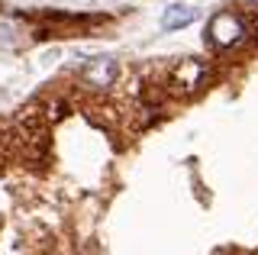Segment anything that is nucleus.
<instances>
[{
  "label": "nucleus",
  "instance_id": "obj_2",
  "mask_svg": "<svg viewBox=\"0 0 258 255\" xmlns=\"http://www.w3.org/2000/svg\"><path fill=\"white\" fill-rule=\"evenodd\" d=\"M190 23H197V10H194L190 4H171L161 13V29H165V33L184 29V26H190Z\"/></svg>",
  "mask_w": 258,
  "mask_h": 255
},
{
  "label": "nucleus",
  "instance_id": "obj_1",
  "mask_svg": "<svg viewBox=\"0 0 258 255\" xmlns=\"http://www.w3.org/2000/svg\"><path fill=\"white\" fill-rule=\"evenodd\" d=\"M242 23L239 17H232V13H216L213 20H210V39H213V45H220V49H229V45L242 42Z\"/></svg>",
  "mask_w": 258,
  "mask_h": 255
},
{
  "label": "nucleus",
  "instance_id": "obj_3",
  "mask_svg": "<svg viewBox=\"0 0 258 255\" xmlns=\"http://www.w3.org/2000/svg\"><path fill=\"white\" fill-rule=\"evenodd\" d=\"M113 78H116V61H113V58H94V61H87L84 81L91 84V87H107V84H113Z\"/></svg>",
  "mask_w": 258,
  "mask_h": 255
}]
</instances>
